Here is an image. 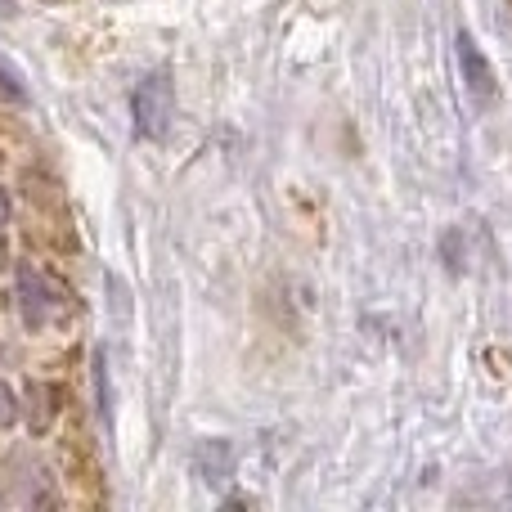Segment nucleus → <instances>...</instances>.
Listing matches in <instances>:
<instances>
[{
	"mask_svg": "<svg viewBox=\"0 0 512 512\" xmlns=\"http://www.w3.org/2000/svg\"><path fill=\"white\" fill-rule=\"evenodd\" d=\"M131 117H135V131H140L144 140H167L171 117H176V86H171V72H149V77L135 86Z\"/></svg>",
	"mask_w": 512,
	"mask_h": 512,
	"instance_id": "obj_1",
	"label": "nucleus"
},
{
	"mask_svg": "<svg viewBox=\"0 0 512 512\" xmlns=\"http://www.w3.org/2000/svg\"><path fill=\"white\" fill-rule=\"evenodd\" d=\"M18 315H23L27 328H45L54 315H59V292H54V283L45 279L41 270H18Z\"/></svg>",
	"mask_w": 512,
	"mask_h": 512,
	"instance_id": "obj_2",
	"label": "nucleus"
},
{
	"mask_svg": "<svg viewBox=\"0 0 512 512\" xmlns=\"http://www.w3.org/2000/svg\"><path fill=\"white\" fill-rule=\"evenodd\" d=\"M454 50H459V68H463V81L477 99H495L499 95V81H495V68L490 59L481 54V45L472 41V32H459L454 36Z\"/></svg>",
	"mask_w": 512,
	"mask_h": 512,
	"instance_id": "obj_3",
	"label": "nucleus"
},
{
	"mask_svg": "<svg viewBox=\"0 0 512 512\" xmlns=\"http://www.w3.org/2000/svg\"><path fill=\"white\" fill-rule=\"evenodd\" d=\"M23 418V405H18V396H14V387H9L5 378H0V432H9V427Z\"/></svg>",
	"mask_w": 512,
	"mask_h": 512,
	"instance_id": "obj_4",
	"label": "nucleus"
},
{
	"mask_svg": "<svg viewBox=\"0 0 512 512\" xmlns=\"http://www.w3.org/2000/svg\"><path fill=\"white\" fill-rule=\"evenodd\" d=\"M0 95H5V99H18V104H23V99H27V86H23V77H18V72L9 68L5 59H0Z\"/></svg>",
	"mask_w": 512,
	"mask_h": 512,
	"instance_id": "obj_5",
	"label": "nucleus"
},
{
	"mask_svg": "<svg viewBox=\"0 0 512 512\" xmlns=\"http://www.w3.org/2000/svg\"><path fill=\"white\" fill-rule=\"evenodd\" d=\"M9 216H14V203H9V194H5V189H0V230H5V225H9Z\"/></svg>",
	"mask_w": 512,
	"mask_h": 512,
	"instance_id": "obj_6",
	"label": "nucleus"
}]
</instances>
